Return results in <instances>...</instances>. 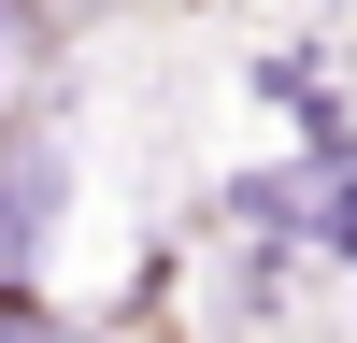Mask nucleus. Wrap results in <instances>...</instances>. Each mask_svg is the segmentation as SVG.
I'll list each match as a JSON object with an SVG mask.
<instances>
[{"label": "nucleus", "mask_w": 357, "mask_h": 343, "mask_svg": "<svg viewBox=\"0 0 357 343\" xmlns=\"http://www.w3.org/2000/svg\"><path fill=\"white\" fill-rule=\"evenodd\" d=\"M0 343H72L57 314H29V300H0Z\"/></svg>", "instance_id": "obj_1"}]
</instances>
